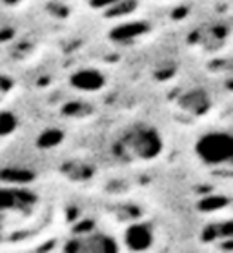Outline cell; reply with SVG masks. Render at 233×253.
Segmentation results:
<instances>
[]
</instances>
